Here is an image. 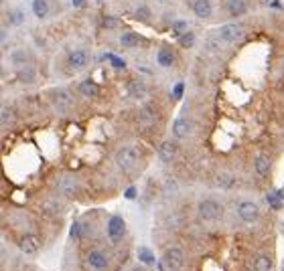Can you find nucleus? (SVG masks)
<instances>
[{
    "mask_svg": "<svg viewBox=\"0 0 284 271\" xmlns=\"http://www.w3.org/2000/svg\"><path fill=\"white\" fill-rule=\"evenodd\" d=\"M140 156H142V150H140L138 146H134V144H124V146H120V148L116 150L114 160H116V166H118L124 174H130V172L138 166Z\"/></svg>",
    "mask_w": 284,
    "mask_h": 271,
    "instance_id": "1",
    "label": "nucleus"
},
{
    "mask_svg": "<svg viewBox=\"0 0 284 271\" xmlns=\"http://www.w3.org/2000/svg\"><path fill=\"white\" fill-rule=\"evenodd\" d=\"M197 217L203 223H215L223 217V205L213 196H205L197 202Z\"/></svg>",
    "mask_w": 284,
    "mask_h": 271,
    "instance_id": "2",
    "label": "nucleus"
},
{
    "mask_svg": "<svg viewBox=\"0 0 284 271\" xmlns=\"http://www.w3.org/2000/svg\"><path fill=\"white\" fill-rule=\"evenodd\" d=\"M53 188H55V192H57L59 196L73 198V196L79 192V182H77V178L71 176V174H61V176L55 178Z\"/></svg>",
    "mask_w": 284,
    "mask_h": 271,
    "instance_id": "3",
    "label": "nucleus"
},
{
    "mask_svg": "<svg viewBox=\"0 0 284 271\" xmlns=\"http://www.w3.org/2000/svg\"><path fill=\"white\" fill-rule=\"evenodd\" d=\"M235 215L240 217L242 223L246 225H252L260 219V205L256 200H250V198H244L235 205Z\"/></svg>",
    "mask_w": 284,
    "mask_h": 271,
    "instance_id": "4",
    "label": "nucleus"
},
{
    "mask_svg": "<svg viewBox=\"0 0 284 271\" xmlns=\"http://www.w3.org/2000/svg\"><path fill=\"white\" fill-rule=\"evenodd\" d=\"M106 235L110 239V243H120L126 235V219L122 215H110L106 221Z\"/></svg>",
    "mask_w": 284,
    "mask_h": 271,
    "instance_id": "5",
    "label": "nucleus"
},
{
    "mask_svg": "<svg viewBox=\"0 0 284 271\" xmlns=\"http://www.w3.org/2000/svg\"><path fill=\"white\" fill-rule=\"evenodd\" d=\"M73 95L67 91V89H53L51 91V107L59 113V115H65L73 109Z\"/></svg>",
    "mask_w": 284,
    "mask_h": 271,
    "instance_id": "6",
    "label": "nucleus"
},
{
    "mask_svg": "<svg viewBox=\"0 0 284 271\" xmlns=\"http://www.w3.org/2000/svg\"><path fill=\"white\" fill-rule=\"evenodd\" d=\"M215 35H217V39L223 45H233V43H238L244 37V25H240V23H225V25H221L215 31Z\"/></svg>",
    "mask_w": 284,
    "mask_h": 271,
    "instance_id": "7",
    "label": "nucleus"
},
{
    "mask_svg": "<svg viewBox=\"0 0 284 271\" xmlns=\"http://www.w3.org/2000/svg\"><path fill=\"white\" fill-rule=\"evenodd\" d=\"M89 63H91V53H89L87 49H73V51H69V55H67V67H69V71H73V73L85 71V69L89 67Z\"/></svg>",
    "mask_w": 284,
    "mask_h": 271,
    "instance_id": "8",
    "label": "nucleus"
},
{
    "mask_svg": "<svg viewBox=\"0 0 284 271\" xmlns=\"http://www.w3.org/2000/svg\"><path fill=\"white\" fill-rule=\"evenodd\" d=\"M163 261L167 263V267L171 271H183V267H185V251L181 247H177V245H171V247L165 249Z\"/></svg>",
    "mask_w": 284,
    "mask_h": 271,
    "instance_id": "9",
    "label": "nucleus"
},
{
    "mask_svg": "<svg viewBox=\"0 0 284 271\" xmlns=\"http://www.w3.org/2000/svg\"><path fill=\"white\" fill-rule=\"evenodd\" d=\"M177 142H179V140H175V138H167V140H163V142L159 144L157 156H159V160H161L163 164L175 162V158H177V154H179V144H177Z\"/></svg>",
    "mask_w": 284,
    "mask_h": 271,
    "instance_id": "10",
    "label": "nucleus"
},
{
    "mask_svg": "<svg viewBox=\"0 0 284 271\" xmlns=\"http://www.w3.org/2000/svg\"><path fill=\"white\" fill-rule=\"evenodd\" d=\"M118 43H120L122 49H130V51H134V49L145 47V45L149 43V39H147V37H142L140 33H134V31H124V33L118 37Z\"/></svg>",
    "mask_w": 284,
    "mask_h": 271,
    "instance_id": "11",
    "label": "nucleus"
},
{
    "mask_svg": "<svg viewBox=\"0 0 284 271\" xmlns=\"http://www.w3.org/2000/svg\"><path fill=\"white\" fill-rule=\"evenodd\" d=\"M17 247L25 255H37L39 249H41V241H39V237L35 233H23L19 237V241H17Z\"/></svg>",
    "mask_w": 284,
    "mask_h": 271,
    "instance_id": "12",
    "label": "nucleus"
},
{
    "mask_svg": "<svg viewBox=\"0 0 284 271\" xmlns=\"http://www.w3.org/2000/svg\"><path fill=\"white\" fill-rule=\"evenodd\" d=\"M85 261L91 271H106L110 267V257L102 249H89L85 255Z\"/></svg>",
    "mask_w": 284,
    "mask_h": 271,
    "instance_id": "13",
    "label": "nucleus"
},
{
    "mask_svg": "<svg viewBox=\"0 0 284 271\" xmlns=\"http://www.w3.org/2000/svg\"><path fill=\"white\" fill-rule=\"evenodd\" d=\"M126 93H128V97H132L134 101H142V99L149 97L151 87H149V83H147L145 79H132V81H128V85H126Z\"/></svg>",
    "mask_w": 284,
    "mask_h": 271,
    "instance_id": "14",
    "label": "nucleus"
},
{
    "mask_svg": "<svg viewBox=\"0 0 284 271\" xmlns=\"http://www.w3.org/2000/svg\"><path fill=\"white\" fill-rule=\"evenodd\" d=\"M5 27H11V29H17V27H23L27 23V11L21 9V7H11L5 11Z\"/></svg>",
    "mask_w": 284,
    "mask_h": 271,
    "instance_id": "15",
    "label": "nucleus"
},
{
    "mask_svg": "<svg viewBox=\"0 0 284 271\" xmlns=\"http://www.w3.org/2000/svg\"><path fill=\"white\" fill-rule=\"evenodd\" d=\"M9 61H11V65H13L15 69H21V67L33 63V53H31L27 47H15V49H11V53H9Z\"/></svg>",
    "mask_w": 284,
    "mask_h": 271,
    "instance_id": "16",
    "label": "nucleus"
},
{
    "mask_svg": "<svg viewBox=\"0 0 284 271\" xmlns=\"http://www.w3.org/2000/svg\"><path fill=\"white\" fill-rule=\"evenodd\" d=\"M248 11H250L248 0H225L223 5V13L229 19H242L248 15Z\"/></svg>",
    "mask_w": 284,
    "mask_h": 271,
    "instance_id": "17",
    "label": "nucleus"
},
{
    "mask_svg": "<svg viewBox=\"0 0 284 271\" xmlns=\"http://www.w3.org/2000/svg\"><path fill=\"white\" fill-rule=\"evenodd\" d=\"M191 11L199 21H211L213 19V0H193L191 3Z\"/></svg>",
    "mask_w": 284,
    "mask_h": 271,
    "instance_id": "18",
    "label": "nucleus"
},
{
    "mask_svg": "<svg viewBox=\"0 0 284 271\" xmlns=\"http://www.w3.org/2000/svg\"><path fill=\"white\" fill-rule=\"evenodd\" d=\"M252 166H254V172H256L258 178H266L270 174V170H272V156L266 154V152H258L254 156Z\"/></svg>",
    "mask_w": 284,
    "mask_h": 271,
    "instance_id": "19",
    "label": "nucleus"
},
{
    "mask_svg": "<svg viewBox=\"0 0 284 271\" xmlns=\"http://www.w3.org/2000/svg\"><path fill=\"white\" fill-rule=\"evenodd\" d=\"M177 61V55L173 51L171 45H161L159 51H157V65L163 67V69H171Z\"/></svg>",
    "mask_w": 284,
    "mask_h": 271,
    "instance_id": "20",
    "label": "nucleus"
},
{
    "mask_svg": "<svg viewBox=\"0 0 284 271\" xmlns=\"http://www.w3.org/2000/svg\"><path fill=\"white\" fill-rule=\"evenodd\" d=\"M189 133H191V121L187 117H183V115L175 117V121L171 125V136L175 140H185Z\"/></svg>",
    "mask_w": 284,
    "mask_h": 271,
    "instance_id": "21",
    "label": "nucleus"
},
{
    "mask_svg": "<svg viewBox=\"0 0 284 271\" xmlns=\"http://www.w3.org/2000/svg\"><path fill=\"white\" fill-rule=\"evenodd\" d=\"M17 81L19 83H23V85H33V83H37V79H39V71H37V67L31 63V65H25V67H21V69H17Z\"/></svg>",
    "mask_w": 284,
    "mask_h": 271,
    "instance_id": "22",
    "label": "nucleus"
},
{
    "mask_svg": "<svg viewBox=\"0 0 284 271\" xmlns=\"http://www.w3.org/2000/svg\"><path fill=\"white\" fill-rule=\"evenodd\" d=\"M31 13L37 21H47L51 17V3L49 0H31Z\"/></svg>",
    "mask_w": 284,
    "mask_h": 271,
    "instance_id": "23",
    "label": "nucleus"
},
{
    "mask_svg": "<svg viewBox=\"0 0 284 271\" xmlns=\"http://www.w3.org/2000/svg\"><path fill=\"white\" fill-rule=\"evenodd\" d=\"M132 19H134L136 23H140V25H151V23H153V9H151L147 3H140V5L134 7Z\"/></svg>",
    "mask_w": 284,
    "mask_h": 271,
    "instance_id": "24",
    "label": "nucleus"
},
{
    "mask_svg": "<svg viewBox=\"0 0 284 271\" xmlns=\"http://www.w3.org/2000/svg\"><path fill=\"white\" fill-rule=\"evenodd\" d=\"M250 271H272V257L266 253H256L250 261Z\"/></svg>",
    "mask_w": 284,
    "mask_h": 271,
    "instance_id": "25",
    "label": "nucleus"
},
{
    "mask_svg": "<svg viewBox=\"0 0 284 271\" xmlns=\"http://www.w3.org/2000/svg\"><path fill=\"white\" fill-rule=\"evenodd\" d=\"M15 121H17V109H15V105L3 103V107H0V123H3V129L13 127Z\"/></svg>",
    "mask_w": 284,
    "mask_h": 271,
    "instance_id": "26",
    "label": "nucleus"
},
{
    "mask_svg": "<svg viewBox=\"0 0 284 271\" xmlns=\"http://www.w3.org/2000/svg\"><path fill=\"white\" fill-rule=\"evenodd\" d=\"M63 202L59 200V196H49V198H45L43 202H41V211L45 213V215H61L63 213Z\"/></svg>",
    "mask_w": 284,
    "mask_h": 271,
    "instance_id": "27",
    "label": "nucleus"
},
{
    "mask_svg": "<svg viewBox=\"0 0 284 271\" xmlns=\"http://www.w3.org/2000/svg\"><path fill=\"white\" fill-rule=\"evenodd\" d=\"M77 89H79V93H81L83 97H87V99H93V97L100 95V85H98L93 79H85V81H81Z\"/></svg>",
    "mask_w": 284,
    "mask_h": 271,
    "instance_id": "28",
    "label": "nucleus"
},
{
    "mask_svg": "<svg viewBox=\"0 0 284 271\" xmlns=\"http://www.w3.org/2000/svg\"><path fill=\"white\" fill-rule=\"evenodd\" d=\"M233 184H235V176H233L231 172L221 170V172L215 174V186H217V188H221V190H231Z\"/></svg>",
    "mask_w": 284,
    "mask_h": 271,
    "instance_id": "29",
    "label": "nucleus"
},
{
    "mask_svg": "<svg viewBox=\"0 0 284 271\" xmlns=\"http://www.w3.org/2000/svg\"><path fill=\"white\" fill-rule=\"evenodd\" d=\"M177 45H179L181 49H193V47L197 45V33L189 29L187 33H183V35L177 39Z\"/></svg>",
    "mask_w": 284,
    "mask_h": 271,
    "instance_id": "30",
    "label": "nucleus"
},
{
    "mask_svg": "<svg viewBox=\"0 0 284 271\" xmlns=\"http://www.w3.org/2000/svg\"><path fill=\"white\" fill-rule=\"evenodd\" d=\"M191 27H189V23L185 21V19H177V21H173L171 25H169V31H171V37H175V39H179L183 33H187Z\"/></svg>",
    "mask_w": 284,
    "mask_h": 271,
    "instance_id": "31",
    "label": "nucleus"
},
{
    "mask_svg": "<svg viewBox=\"0 0 284 271\" xmlns=\"http://www.w3.org/2000/svg\"><path fill=\"white\" fill-rule=\"evenodd\" d=\"M138 261H140L142 265H147V267L157 265V257L153 255V251H151L149 247H138Z\"/></svg>",
    "mask_w": 284,
    "mask_h": 271,
    "instance_id": "32",
    "label": "nucleus"
},
{
    "mask_svg": "<svg viewBox=\"0 0 284 271\" xmlns=\"http://www.w3.org/2000/svg\"><path fill=\"white\" fill-rule=\"evenodd\" d=\"M138 121H140V125H153L157 121V115H155V111L151 107H140Z\"/></svg>",
    "mask_w": 284,
    "mask_h": 271,
    "instance_id": "33",
    "label": "nucleus"
},
{
    "mask_svg": "<svg viewBox=\"0 0 284 271\" xmlns=\"http://www.w3.org/2000/svg\"><path fill=\"white\" fill-rule=\"evenodd\" d=\"M102 27H104L106 31H118V29L122 27V21H120L118 17H114V15H104Z\"/></svg>",
    "mask_w": 284,
    "mask_h": 271,
    "instance_id": "34",
    "label": "nucleus"
},
{
    "mask_svg": "<svg viewBox=\"0 0 284 271\" xmlns=\"http://www.w3.org/2000/svg\"><path fill=\"white\" fill-rule=\"evenodd\" d=\"M163 190H165L167 196H177L179 194V182L173 176H167L165 178V184H163Z\"/></svg>",
    "mask_w": 284,
    "mask_h": 271,
    "instance_id": "35",
    "label": "nucleus"
},
{
    "mask_svg": "<svg viewBox=\"0 0 284 271\" xmlns=\"http://www.w3.org/2000/svg\"><path fill=\"white\" fill-rule=\"evenodd\" d=\"M83 221H75L73 225H71V231H69V237L73 239V241H79L81 237H83Z\"/></svg>",
    "mask_w": 284,
    "mask_h": 271,
    "instance_id": "36",
    "label": "nucleus"
},
{
    "mask_svg": "<svg viewBox=\"0 0 284 271\" xmlns=\"http://www.w3.org/2000/svg\"><path fill=\"white\" fill-rule=\"evenodd\" d=\"M106 61H108L112 67H116V69H126V59H122V57H118V55H114V53H108V55H106Z\"/></svg>",
    "mask_w": 284,
    "mask_h": 271,
    "instance_id": "37",
    "label": "nucleus"
},
{
    "mask_svg": "<svg viewBox=\"0 0 284 271\" xmlns=\"http://www.w3.org/2000/svg\"><path fill=\"white\" fill-rule=\"evenodd\" d=\"M183 93H185V83H183V81H179V83L173 87V99H181V97H183Z\"/></svg>",
    "mask_w": 284,
    "mask_h": 271,
    "instance_id": "38",
    "label": "nucleus"
},
{
    "mask_svg": "<svg viewBox=\"0 0 284 271\" xmlns=\"http://www.w3.org/2000/svg\"><path fill=\"white\" fill-rule=\"evenodd\" d=\"M124 196H126V198H134V196H136V188H134V186H130V188L124 192Z\"/></svg>",
    "mask_w": 284,
    "mask_h": 271,
    "instance_id": "39",
    "label": "nucleus"
},
{
    "mask_svg": "<svg viewBox=\"0 0 284 271\" xmlns=\"http://www.w3.org/2000/svg\"><path fill=\"white\" fill-rule=\"evenodd\" d=\"M71 5L75 9H81V7H85V0H71Z\"/></svg>",
    "mask_w": 284,
    "mask_h": 271,
    "instance_id": "40",
    "label": "nucleus"
},
{
    "mask_svg": "<svg viewBox=\"0 0 284 271\" xmlns=\"http://www.w3.org/2000/svg\"><path fill=\"white\" fill-rule=\"evenodd\" d=\"M130 271H149V269H147V265H142V263H140V265L130 267Z\"/></svg>",
    "mask_w": 284,
    "mask_h": 271,
    "instance_id": "41",
    "label": "nucleus"
}]
</instances>
